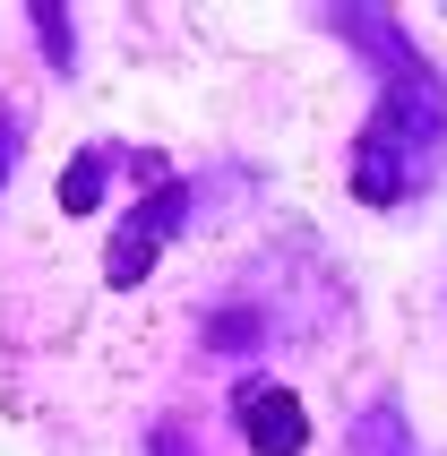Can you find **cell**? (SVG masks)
<instances>
[{
  "label": "cell",
  "mask_w": 447,
  "mask_h": 456,
  "mask_svg": "<svg viewBox=\"0 0 447 456\" xmlns=\"http://www.w3.org/2000/svg\"><path fill=\"white\" fill-rule=\"evenodd\" d=\"M181 224H190V181H164V190H147V199L121 216V232H112V250H103V284L112 293H129V284L155 276V258L181 241Z\"/></svg>",
  "instance_id": "2"
},
{
  "label": "cell",
  "mask_w": 447,
  "mask_h": 456,
  "mask_svg": "<svg viewBox=\"0 0 447 456\" xmlns=\"http://www.w3.org/2000/svg\"><path fill=\"white\" fill-rule=\"evenodd\" d=\"M147 456H199V448H190L181 422H155V431H147Z\"/></svg>",
  "instance_id": "9"
},
{
  "label": "cell",
  "mask_w": 447,
  "mask_h": 456,
  "mask_svg": "<svg viewBox=\"0 0 447 456\" xmlns=\"http://www.w3.org/2000/svg\"><path fill=\"white\" fill-rule=\"evenodd\" d=\"M232 422H241V439L258 456H301L310 448V413H301V396L284 379H241L232 387Z\"/></svg>",
  "instance_id": "3"
},
{
  "label": "cell",
  "mask_w": 447,
  "mask_h": 456,
  "mask_svg": "<svg viewBox=\"0 0 447 456\" xmlns=\"http://www.w3.org/2000/svg\"><path fill=\"white\" fill-rule=\"evenodd\" d=\"M353 456H422V448H413V422H404L396 396H378L370 413H353Z\"/></svg>",
  "instance_id": "5"
},
{
  "label": "cell",
  "mask_w": 447,
  "mask_h": 456,
  "mask_svg": "<svg viewBox=\"0 0 447 456\" xmlns=\"http://www.w3.org/2000/svg\"><path fill=\"white\" fill-rule=\"evenodd\" d=\"M129 155H138V147H86V155H69V173H61V216H86V207L112 190V173H129Z\"/></svg>",
  "instance_id": "4"
},
{
  "label": "cell",
  "mask_w": 447,
  "mask_h": 456,
  "mask_svg": "<svg viewBox=\"0 0 447 456\" xmlns=\"http://www.w3.org/2000/svg\"><path fill=\"white\" fill-rule=\"evenodd\" d=\"M26 18H35V44H44V61H52L61 77H69V69H77V35H69V9H61V0H35Z\"/></svg>",
  "instance_id": "7"
},
{
  "label": "cell",
  "mask_w": 447,
  "mask_h": 456,
  "mask_svg": "<svg viewBox=\"0 0 447 456\" xmlns=\"http://www.w3.org/2000/svg\"><path fill=\"white\" fill-rule=\"evenodd\" d=\"M18 138H26V121H18V103H0V181L18 173Z\"/></svg>",
  "instance_id": "8"
},
{
  "label": "cell",
  "mask_w": 447,
  "mask_h": 456,
  "mask_svg": "<svg viewBox=\"0 0 447 456\" xmlns=\"http://www.w3.org/2000/svg\"><path fill=\"white\" fill-rule=\"evenodd\" d=\"M319 26L378 69V103H370V121L353 138V164H345L353 199L362 207H413L447 164V86L430 69V52L404 35L396 9H370V0L362 9L336 0V9H319Z\"/></svg>",
  "instance_id": "1"
},
{
  "label": "cell",
  "mask_w": 447,
  "mask_h": 456,
  "mask_svg": "<svg viewBox=\"0 0 447 456\" xmlns=\"http://www.w3.org/2000/svg\"><path fill=\"white\" fill-rule=\"evenodd\" d=\"M207 354H224V362H241V354H258L267 345V310L258 302H232V310H207Z\"/></svg>",
  "instance_id": "6"
}]
</instances>
